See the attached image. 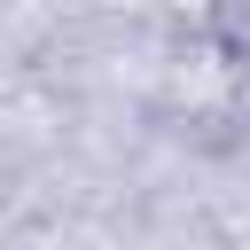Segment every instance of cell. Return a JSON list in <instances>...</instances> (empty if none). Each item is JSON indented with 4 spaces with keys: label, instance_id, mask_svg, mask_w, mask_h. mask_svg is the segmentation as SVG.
I'll return each mask as SVG.
<instances>
[{
    "label": "cell",
    "instance_id": "obj_1",
    "mask_svg": "<svg viewBox=\"0 0 250 250\" xmlns=\"http://www.w3.org/2000/svg\"><path fill=\"white\" fill-rule=\"evenodd\" d=\"M203 39L250 70V0H203Z\"/></svg>",
    "mask_w": 250,
    "mask_h": 250
}]
</instances>
